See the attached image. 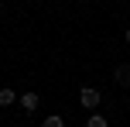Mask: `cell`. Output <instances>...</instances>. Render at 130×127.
I'll return each mask as SVG.
<instances>
[{
	"label": "cell",
	"mask_w": 130,
	"mask_h": 127,
	"mask_svg": "<svg viewBox=\"0 0 130 127\" xmlns=\"http://www.w3.org/2000/svg\"><path fill=\"white\" fill-rule=\"evenodd\" d=\"M86 127H110V124H106V117H103V114H92L89 120H86Z\"/></svg>",
	"instance_id": "5"
},
{
	"label": "cell",
	"mask_w": 130,
	"mask_h": 127,
	"mask_svg": "<svg viewBox=\"0 0 130 127\" xmlns=\"http://www.w3.org/2000/svg\"><path fill=\"white\" fill-rule=\"evenodd\" d=\"M0 120H4V117H0Z\"/></svg>",
	"instance_id": "8"
},
{
	"label": "cell",
	"mask_w": 130,
	"mask_h": 127,
	"mask_svg": "<svg viewBox=\"0 0 130 127\" xmlns=\"http://www.w3.org/2000/svg\"><path fill=\"white\" fill-rule=\"evenodd\" d=\"M99 100H103V96H99V89H96V86H82V89H79V103H82L86 110H96V107H99Z\"/></svg>",
	"instance_id": "1"
},
{
	"label": "cell",
	"mask_w": 130,
	"mask_h": 127,
	"mask_svg": "<svg viewBox=\"0 0 130 127\" xmlns=\"http://www.w3.org/2000/svg\"><path fill=\"white\" fill-rule=\"evenodd\" d=\"M113 79H117L120 86H130V65H117V72H113Z\"/></svg>",
	"instance_id": "4"
},
{
	"label": "cell",
	"mask_w": 130,
	"mask_h": 127,
	"mask_svg": "<svg viewBox=\"0 0 130 127\" xmlns=\"http://www.w3.org/2000/svg\"><path fill=\"white\" fill-rule=\"evenodd\" d=\"M17 103H21V107L27 110V114H34V110H38V103H41V100H38V93H21V96H17Z\"/></svg>",
	"instance_id": "2"
},
{
	"label": "cell",
	"mask_w": 130,
	"mask_h": 127,
	"mask_svg": "<svg viewBox=\"0 0 130 127\" xmlns=\"http://www.w3.org/2000/svg\"><path fill=\"white\" fill-rule=\"evenodd\" d=\"M123 38H127V45H130V27H127V34H123Z\"/></svg>",
	"instance_id": "7"
},
{
	"label": "cell",
	"mask_w": 130,
	"mask_h": 127,
	"mask_svg": "<svg viewBox=\"0 0 130 127\" xmlns=\"http://www.w3.org/2000/svg\"><path fill=\"white\" fill-rule=\"evenodd\" d=\"M41 127H65V120L58 114H52V117H45V120H41Z\"/></svg>",
	"instance_id": "6"
},
{
	"label": "cell",
	"mask_w": 130,
	"mask_h": 127,
	"mask_svg": "<svg viewBox=\"0 0 130 127\" xmlns=\"http://www.w3.org/2000/svg\"><path fill=\"white\" fill-rule=\"evenodd\" d=\"M14 103H17V93H14L10 86H4L0 89V107H14Z\"/></svg>",
	"instance_id": "3"
}]
</instances>
